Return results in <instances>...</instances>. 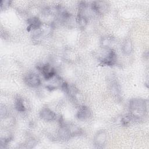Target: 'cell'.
<instances>
[{
	"label": "cell",
	"mask_w": 149,
	"mask_h": 149,
	"mask_svg": "<svg viewBox=\"0 0 149 149\" xmlns=\"http://www.w3.org/2000/svg\"><path fill=\"white\" fill-rule=\"evenodd\" d=\"M11 1H1V9H6L10 5Z\"/></svg>",
	"instance_id": "14"
},
{
	"label": "cell",
	"mask_w": 149,
	"mask_h": 149,
	"mask_svg": "<svg viewBox=\"0 0 149 149\" xmlns=\"http://www.w3.org/2000/svg\"><path fill=\"white\" fill-rule=\"evenodd\" d=\"M77 23L79 25L81 28H84L88 23L87 17L83 14L78 13L76 19Z\"/></svg>",
	"instance_id": "12"
},
{
	"label": "cell",
	"mask_w": 149,
	"mask_h": 149,
	"mask_svg": "<svg viewBox=\"0 0 149 149\" xmlns=\"http://www.w3.org/2000/svg\"><path fill=\"white\" fill-rule=\"evenodd\" d=\"M40 117L45 121H53L56 118V114L48 107H43L39 112Z\"/></svg>",
	"instance_id": "6"
},
{
	"label": "cell",
	"mask_w": 149,
	"mask_h": 149,
	"mask_svg": "<svg viewBox=\"0 0 149 149\" xmlns=\"http://www.w3.org/2000/svg\"><path fill=\"white\" fill-rule=\"evenodd\" d=\"M105 49L106 51L99 58L101 64L104 66L115 65L117 62V55L115 51L112 48Z\"/></svg>",
	"instance_id": "2"
},
{
	"label": "cell",
	"mask_w": 149,
	"mask_h": 149,
	"mask_svg": "<svg viewBox=\"0 0 149 149\" xmlns=\"http://www.w3.org/2000/svg\"><path fill=\"white\" fill-rule=\"evenodd\" d=\"M7 113V110L5 106H1V117H3L5 116H6Z\"/></svg>",
	"instance_id": "15"
},
{
	"label": "cell",
	"mask_w": 149,
	"mask_h": 149,
	"mask_svg": "<svg viewBox=\"0 0 149 149\" xmlns=\"http://www.w3.org/2000/svg\"><path fill=\"white\" fill-rule=\"evenodd\" d=\"M66 126L68 128V130L70 133L71 137L76 136H80L82 134L83 130L76 125H71V124H66L65 123Z\"/></svg>",
	"instance_id": "10"
},
{
	"label": "cell",
	"mask_w": 149,
	"mask_h": 149,
	"mask_svg": "<svg viewBox=\"0 0 149 149\" xmlns=\"http://www.w3.org/2000/svg\"><path fill=\"white\" fill-rule=\"evenodd\" d=\"M129 108L130 113L140 119L148 110V101L140 98H134L130 100Z\"/></svg>",
	"instance_id": "1"
},
{
	"label": "cell",
	"mask_w": 149,
	"mask_h": 149,
	"mask_svg": "<svg viewBox=\"0 0 149 149\" xmlns=\"http://www.w3.org/2000/svg\"><path fill=\"white\" fill-rule=\"evenodd\" d=\"M132 49H133V47H132V43L131 41L129 40H126L122 46V50L123 53L125 54L129 55L131 54Z\"/></svg>",
	"instance_id": "13"
},
{
	"label": "cell",
	"mask_w": 149,
	"mask_h": 149,
	"mask_svg": "<svg viewBox=\"0 0 149 149\" xmlns=\"http://www.w3.org/2000/svg\"><path fill=\"white\" fill-rule=\"evenodd\" d=\"M27 31H33L40 29L42 26V22L37 17H33L27 20Z\"/></svg>",
	"instance_id": "8"
},
{
	"label": "cell",
	"mask_w": 149,
	"mask_h": 149,
	"mask_svg": "<svg viewBox=\"0 0 149 149\" xmlns=\"http://www.w3.org/2000/svg\"><path fill=\"white\" fill-rule=\"evenodd\" d=\"M91 116V111L88 107L85 105L80 106L76 114V118L81 121L88 119Z\"/></svg>",
	"instance_id": "7"
},
{
	"label": "cell",
	"mask_w": 149,
	"mask_h": 149,
	"mask_svg": "<svg viewBox=\"0 0 149 149\" xmlns=\"http://www.w3.org/2000/svg\"><path fill=\"white\" fill-rule=\"evenodd\" d=\"M107 134L105 131L104 130H98L94 137V144L97 148H102L107 141Z\"/></svg>",
	"instance_id": "5"
},
{
	"label": "cell",
	"mask_w": 149,
	"mask_h": 149,
	"mask_svg": "<svg viewBox=\"0 0 149 149\" xmlns=\"http://www.w3.org/2000/svg\"><path fill=\"white\" fill-rule=\"evenodd\" d=\"M15 108L17 111L20 112H24L26 111V108L24 105L23 100L22 98L19 97L16 98L15 100Z\"/></svg>",
	"instance_id": "11"
},
{
	"label": "cell",
	"mask_w": 149,
	"mask_h": 149,
	"mask_svg": "<svg viewBox=\"0 0 149 149\" xmlns=\"http://www.w3.org/2000/svg\"><path fill=\"white\" fill-rule=\"evenodd\" d=\"M115 39L112 36H106L102 37L100 41L101 46L104 49H110L112 48V46L115 43Z\"/></svg>",
	"instance_id": "9"
},
{
	"label": "cell",
	"mask_w": 149,
	"mask_h": 149,
	"mask_svg": "<svg viewBox=\"0 0 149 149\" xmlns=\"http://www.w3.org/2000/svg\"><path fill=\"white\" fill-rule=\"evenodd\" d=\"M37 69L41 73L43 77L47 80H51L56 76V70L49 64H41L37 66Z\"/></svg>",
	"instance_id": "3"
},
{
	"label": "cell",
	"mask_w": 149,
	"mask_h": 149,
	"mask_svg": "<svg viewBox=\"0 0 149 149\" xmlns=\"http://www.w3.org/2000/svg\"><path fill=\"white\" fill-rule=\"evenodd\" d=\"M24 82L25 83L30 87L36 88L39 87L41 85V80L39 76L33 73L27 74L24 77Z\"/></svg>",
	"instance_id": "4"
}]
</instances>
